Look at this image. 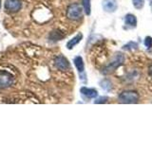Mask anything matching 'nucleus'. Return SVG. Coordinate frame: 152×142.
<instances>
[{"instance_id": "nucleus-1", "label": "nucleus", "mask_w": 152, "mask_h": 142, "mask_svg": "<svg viewBox=\"0 0 152 142\" xmlns=\"http://www.w3.org/2000/svg\"><path fill=\"white\" fill-rule=\"evenodd\" d=\"M83 16V8L80 6L79 4L74 3L69 6L66 9V17L70 20H79Z\"/></svg>"}, {"instance_id": "nucleus-2", "label": "nucleus", "mask_w": 152, "mask_h": 142, "mask_svg": "<svg viewBox=\"0 0 152 142\" xmlns=\"http://www.w3.org/2000/svg\"><path fill=\"white\" fill-rule=\"evenodd\" d=\"M124 61H125V57H124V55L121 54V53L117 54L116 57L114 58V60L111 62V63L108 64L107 66H104V67L103 68L102 73L104 74V75L110 74L111 72H113V71H115L119 67V66L123 64Z\"/></svg>"}, {"instance_id": "nucleus-3", "label": "nucleus", "mask_w": 152, "mask_h": 142, "mask_svg": "<svg viewBox=\"0 0 152 142\" xmlns=\"http://www.w3.org/2000/svg\"><path fill=\"white\" fill-rule=\"evenodd\" d=\"M119 101L122 103H137L139 94L135 91H124L119 95Z\"/></svg>"}, {"instance_id": "nucleus-4", "label": "nucleus", "mask_w": 152, "mask_h": 142, "mask_svg": "<svg viewBox=\"0 0 152 142\" xmlns=\"http://www.w3.org/2000/svg\"><path fill=\"white\" fill-rule=\"evenodd\" d=\"M13 83L12 75L8 71H0V89H6Z\"/></svg>"}, {"instance_id": "nucleus-5", "label": "nucleus", "mask_w": 152, "mask_h": 142, "mask_svg": "<svg viewBox=\"0 0 152 142\" xmlns=\"http://www.w3.org/2000/svg\"><path fill=\"white\" fill-rule=\"evenodd\" d=\"M22 7L20 0H6L5 1V9L10 12H16Z\"/></svg>"}, {"instance_id": "nucleus-6", "label": "nucleus", "mask_w": 152, "mask_h": 142, "mask_svg": "<svg viewBox=\"0 0 152 142\" xmlns=\"http://www.w3.org/2000/svg\"><path fill=\"white\" fill-rule=\"evenodd\" d=\"M54 64L57 68L59 70H62V71H65V70H68L69 68V63L68 59L66 58L64 56H57L55 60H54Z\"/></svg>"}, {"instance_id": "nucleus-7", "label": "nucleus", "mask_w": 152, "mask_h": 142, "mask_svg": "<svg viewBox=\"0 0 152 142\" xmlns=\"http://www.w3.org/2000/svg\"><path fill=\"white\" fill-rule=\"evenodd\" d=\"M102 6L104 12H114L118 8V4L116 0H103Z\"/></svg>"}, {"instance_id": "nucleus-8", "label": "nucleus", "mask_w": 152, "mask_h": 142, "mask_svg": "<svg viewBox=\"0 0 152 142\" xmlns=\"http://www.w3.org/2000/svg\"><path fill=\"white\" fill-rule=\"evenodd\" d=\"M80 91H81V93L84 95V96H86V97L88 98V99H93V98H96L98 96L97 90H95L93 88L82 87Z\"/></svg>"}, {"instance_id": "nucleus-9", "label": "nucleus", "mask_w": 152, "mask_h": 142, "mask_svg": "<svg viewBox=\"0 0 152 142\" xmlns=\"http://www.w3.org/2000/svg\"><path fill=\"white\" fill-rule=\"evenodd\" d=\"M82 38H83V34H82V33H79V34H77L75 37H73L72 39L68 42V44H66V47H68L69 49H72L76 45L79 44L80 41L82 40Z\"/></svg>"}, {"instance_id": "nucleus-10", "label": "nucleus", "mask_w": 152, "mask_h": 142, "mask_svg": "<svg viewBox=\"0 0 152 142\" xmlns=\"http://www.w3.org/2000/svg\"><path fill=\"white\" fill-rule=\"evenodd\" d=\"M74 64H75L76 68H77L78 72L80 73V76H81L84 73V70H85V65H84V62H83L82 57H80V56L76 57V58L74 59Z\"/></svg>"}, {"instance_id": "nucleus-11", "label": "nucleus", "mask_w": 152, "mask_h": 142, "mask_svg": "<svg viewBox=\"0 0 152 142\" xmlns=\"http://www.w3.org/2000/svg\"><path fill=\"white\" fill-rule=\"evenodd\" d=\"M126 24L130 27H136L137 26L136 16L133 15V14H127L126 16Z\"/></svg>"}, {"instance_id": "nucleus-12", "label": "nucleus", "mask_w": 152, "mask_h": 142, "mask_svg": "<svg viewBox=\"0 0 152 142\" xmlns=\"http://www.w3.org/2000/svg\"><path fill=\"white\" fill-rule=\"evenodd\" d=\"M64 37V35L62 34L60 31H52L50 35V39L52 40V41H59L60 39Z\"/></svg>"}, {"instance_id": "nucleus-13", "label": "nucleus", "mask_w": 152, "mask_h": 142, "mask_svg": "<svg viewBox=\"0 0 152 142\" xmlns=\"http://www.w3.org/2000/svg\"><path fill=\"white\" fill-rule=\"evenodd\" d=\"M83 7L86 14H90V0H83Z\"/></svg>"}, {"instance_id": "nucleus-14", "label": "nucleus", "mask_w": 152, "mask_h": 142, "mask_svg": "<svg viewBox=\"0 0 152 142\" xmlns=\"http://www.w3.org/2000/svg\"><path fill=\"white\" fill-rule=\"evenodd\" d=\"M133 6L137 9H141L145 6V0H132Z\"/></svg>"}, {"instance_id": "nucleus-15", "label": "nucleus", "mask_w": 152, "mask_h": 142, "mask_svg": "<svg viewBox=\"0 0 152 142\" xmlns=\"http://www.w3.org/2000/svg\"><path fill=\"white\" fill-rule=\"evenodd\" d=\"M101 86H102L103 89L107 90V91H108V90L111 89L112 84H111V83L109 82L108 80H102V82H101Z\"/></svg>"}, {"instance_id": "nucleus-16", "label": "nucleus", "mask_w": 152, "mask_h": 142, "mask_svg": "<svg viewBox=\"0 0 152 142\" xmlns=\"http://www.w3.org/2000/svg\"><path fill=\"white\" fill-rule=\"evenodd\" d=\"M137 46H138V45L136 44V43L130 42V43H128L127 45L124 46L123 49H135V47H137Z\"/></svg>"}, {"instance_id": "nucleus-17", "label": "nucleus", "mask_w": 152, "mask_h": 142, "mask_svg": "<svg viewBox=\"0 0 152 142\" xmlns=\"http://www.w3.org/2000/svg\"><path fill=\"white\" fill-rule=\"evenodd\" d=\"M107 97H100L99 99H97L96 101H95L94 102L95 103H106L107 101Z\"/></svg>"}, {"instance_id": "nucleus-18", "label": "nucleus", "mask_w": 152, "mask_h": 142, "mask_svg": "<svg viewBox=\"0 0 152 142\" xmlns=\"http://www.w3.org/2000/svg\"><path fill=\"white\" fill-rule=\"evenodd\" d=\"M145 45L147 47H150L152 46V38L151 37H146L145 40Z\"/></svg>"}, {"instance_id": "nucleus-19", "label": "nucleus", "mask_w": 152, "mask_h": 142, "mask_svg": "<svg viewBox=\"0 0 152 142\" xmlns=\"http://www.w3.org/2000/svg\"><path fill=\"white\" fill-rule=\"evenodd\" d=\"M148 73H149V75L152 77V64H150V66H149V68H148Z\"/></svg>"}, {"instance_id": "nucleus-20", "label": "nucleus", "mask_w": 152, "mask_h": 142, "mask_svg": "<svg viewBox=\"0 0 152 142\" xmlns=\"http://www.w3.org/2000/svg\"><path fill=\"white\" fill-rule=\"evenodd\" d=\"M0 9H1V0H0Z\"/></svg>"}]
</instances>
